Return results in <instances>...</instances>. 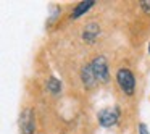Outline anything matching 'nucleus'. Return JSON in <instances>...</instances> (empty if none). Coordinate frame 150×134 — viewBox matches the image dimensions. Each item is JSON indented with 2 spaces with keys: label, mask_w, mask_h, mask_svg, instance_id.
Instances as JSON below:
<instances>
[{
  "label": "nucleus",
  "mask_w": 150,
  "mask_h": 134,
  "mask_svg": "<svg viewBox=\"0 0 150 134\" xmlns=\"http://www.w3.org/2000/svg\"><path fill=\"white\" fill-rule=\"evenodd\" d=\"M116 81H118V86L121 87V91H123L124 94H127V95L134 94L136 79H134V74L127 68H121L120 71L116 73Z\"/></svg>",
  "instance_id": "f257e3e1"
},
{
  "label": "nucleus",
  "mask_w": 150,
  "mask_h": 134,
  "mask_svg": "<svg viewBox=\"0 0 150 134\" xmlns=\"http://www.w3.org/2000/svg\"><path fill=\"white\" fill-rule=\"evenodd\" d=\"M91 68H92V73H94L97 82H107L108 81V65H107V60L105 57H95L91 63Z\"/></svg>",
  "instance_id": "f03ea898"
},
{
  "label": "nucleus",
  "mask_w": 150,
  "mask_h": 134,
  "mask_svg": "<svg viewBox=\"0 0 150 134\" xmlns=\"http://www.w3.org/2000/svg\"><path fill=\"white\" fill-rule=\"evenodd\" d=\"M97 118H98V123L103 128L115 126L118 123V120H120V108L118 107H107V108L98 111Z\"/></svg>",
  "instance_id": "7ed1b4c3"
},
{
  "label": "nucleus",
  "mask_w": 150,
  "mask_h": 134,
  "mask_svg": "<svg viewBox=\"0 0 150 134\" xmlns=\"http://www.w3.org/2000/svg\"><path fill=\"white\" fill-rule=\"evenodd\" d=\"M34 128H36L34 113L33 110L26 108V110H23V113L20 116V131L21 134H34Z\"/></svg>",
  "instance_id": "20e7f679"
},
{
  "label": "nucleus",
  "mask_w": 150,
  "mask_h": 134,
  "mask_svg": "<svg viewBox=\"0 0 150 134\" xmlns=\"http://www.w3.org/2000/svg\"><path fill=\"white\" fill-rule=\"evenodd\" d=\"M98 34H100V28H98V24L91 23V24L86 26L84 33H82V39H84L86 42H89V44H94Z\"/></svg>",
  "instance_id": "39448f33"
},
{
  "label": "nucleus",
  "mask_w": 150,
  "mask_h": 134,
  "mask_svg": "<svg viewBox=\"0 0 150 134\" xmlns=\"http://www.w3.org/2000/svg\"><path fill=\"white\" fill-rule=\"evenodd\" d=\"M81 78H82V82H84L86 87H94L95 84H97V79H95L94 73H92V68L91 65H86L84 68H82V73H81Z\"/></svg>",
  "instance_id": "423d86ee"
},
{
  "label": "nucleus",
  "mask_w": 150,
  "mask_h": 134,
  "mask_svg": "<svg viewBox=\"0 0 150 134\" xmlns=\"http://www.w3.org/2000/svg\"><path fill=\"white\" fill-rule=\"evenodd\" d=\"M95 2L94 0H87V2H81V4L78 5V7L73 10V13H71V18L73 20H76V18H79L81 15H84L86 11L89 10V8H92V5H94Z\"/></svg>",
  "instance_id": "0eeeda50"
},
{
  "label": "nucleus",
  "mask_w": 150,
  "mask_h": 134,
  "mask_svg": "<svg viewBox=\"0 0 150 134\" xmlns=\"http://www.w3.org/2000/svg\"><path fill=\"white\" fill-rule=\"evenodd\" d=\"M60 89H62V84H60V81L57 78H50L49 81H47V91L52 92V94H58Z\"/></svg>",
  "instance_id": "6e6552de"
},
{
  "label": "nucleus",
  "mask_w": 150,
  "mask_h": 134,
  "mask_svg": "<svg viewBox=\"0 0 150 134\" xmlns=\"http://www.w3.org/2000/svg\"><path fill=\"white\" fill-rule=\"evenodd\" d=\"M140 7L144 8V11H145V13L150 15V0H142V2H140Z\"/></svg>",
  "instance_id": "1a4fd4ad"
},
{
  "label": "nucleus",
  "mask_w": 150,
  "mask_h": 134,
  "mask_svg": "<svg viewBox=\"0 0 150 134\" xmlns=\"http://www.w3.org/2000/svg\"><path fill=\"white\" fill-rule=\"evenodd\" d=\"M137 128H139V134H150L149 131H147V126H145L144 123H140Z\"/></svg>",
  "instance_id": "9d476101"
},
{
  "label": "nucleus",
  "mask_w": 150,
  "mask_h": 134,
  "mask_svg": "<svg viewBox=\"0 0 150 134\" xmlns=\"http://www.w3.org/2000/svg\"><path fill=\"white\" fill-rule=\"evenodd\" d=\"M149 52H150V45H149Z\"/></svg>",
  "instance_id": "9b49d317"
}]
</instances>
